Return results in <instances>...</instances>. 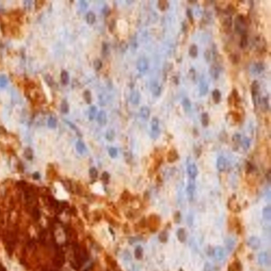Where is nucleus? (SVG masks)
Wrapping results in <instances>:
<instances>
[{"label":"nucleus","instance_id":"obj_5","mask_svg":"<svg viewBox=\"0 0 271 271\" xmlns=\"http://www.w3.org/2000/svg\"><path fill=\"white\" fill-rule=\"evenodd\" d=\"M196 191V179H189L187 187V198L190 202H192L194 199V193Z\"/></svg>","mask_w":271,"mask_h":271},{"label":"nucleus","instance_id":"obj_1","mask_svg":"<svg viewBox=\"0 0 271 271\" xmlns=\"http://www.w3.org/2000/svg\"><path fill=\"white\" fill-rule=\"evenodd\" d=\"M235 28L236 32L241 35L247 34V22L243 15L239 14L235 18Z\"/></svg>","mask_w":271,"mask_h":271},{"label":"nucleus","instance_id":"obj_2","mask_svg":"<svg viewBox=\"0 0 271 271\" xmlns=\"http://www.w3.org/2000/svg\"><path fill=\"white\" fill-rule=\"evenodd\" d=\"M251 93H252V98L253 103L255 108L257 107L258 105L260 104V84L258 82L255 80L253 82L251 85Z\"/></svg>","mask_w":271,"mask_h":271},{"label":"nucleus","instance_id":"obj_39","mask_svg":"<svg viewBox=\"0 0 271 271\" xmlns=\"http://www.w3.org/2000/svg\"><path fill=\"white\" fill-rule=\"evenodd\" d=\"M115 132L112 129H109L106 133V139L109 141H112L115 139Z\"/></svg>","mask_w":271,"mask_h":271},{"label":"nucleus","instance_id":"obj_8","mask_svg":"<svg viewBox=\"0 0 271 271\" xmlns=\"http://www.w3.org/2000/svg\"><path fill=\"white\" fill-rule=\"evenodd\" d=\"M228 207L230 211L233 213H239L241 210L239 204H238L236 197H232L228 202Z\"/></svg>","mask_w":271,"mask_h":271},{"label":"nucleus","instance_id":"obj_21","mask_svg":"<svg viewBox=\"0 0 271 271\" xmlns=\"http://www.w3.org/2000/svg\"><path fill=\"white\" fill-rule=\"evenodd\" d=\"M140 95L138 91H134L131 93L130 96V100L132 104L137 105L139 103Z\"/></svg>","mask_w":271,"mask_h":271},{"label":"nucleus","instance_id":"obj_45","mask_svg":"<svg viewBox=\"0 0 271 271\" xmlns=\"http://www.w3.org/2000/svg\"><path fill=\"white\" fill-rule=\"evenodd\" d=\"M61 111L64 113H67L69 111V106L66 101H63L61 104Z\"/></svg>","mask_w":271,"mask_h":271},{"label":"nucleus","instance_id":"obj_13","mask_svg":"<svg viewBox=\"0 0 271 271\" xmlns=\"http://www.w3.org/2000/svg\"><path fill=\"white\" fill-rule=\"evenodd\" d=\"M248 245L253 249H257L260 245V241L258 238L251 237L248 240Z\"/></svg>","mask_w":271,"mask_h":271},{"label":"nucleus","instance_id":"obj_14","mask_svg":"<svg viewBox=\"0 0 271 271\" xmlns=\"http://www.w3.org/2000/svg\"><path fill=\"white\" fill-rule=\"evenodd\" d=\"M226 16L225 17L223 20H222V26L224 27V29L227 30H229L232 27V18L231 17V15L227 14L225 13Z\"/></svg>","mask_w":271,"mask_h":271},{"label":"nucleus","instance_id":"obj_29","mask_svg":"<svg viewBox=\"0 0 271 271\" xmlns=\"http://www.w3.org/2000/svg\"><path fill=\"white\" fill-rule=\"evenodd\" d=\"M213 100L215 102V103H218L220 102L221 98V94L219 90L218 89H215L213 91L212 93Z\"/></svg>","mask_w":271,"mask_h":271},{"label":"nucleus","instance_id":"obj_37","mask_svg":"<svg viewBox=\"0 0 271 271\" xmlns=\"http://www.w3.org/2000/svg\"><path fill=\"white\" fill-rule=\"evenodd\" d=\"M97 112L96 107L94 106H91L89 111V119L90 120H93L95 118V115Z\"/></svg>","mask_w":271,"mask_h":271},{"label":"nucleus","instance_id":"obj_47","mask_svg":"<svg viewBox=\"0 0 271 271\" xmlns=\"http://www.w3.org/2000/svg\"><path fill=\"white\" fill-rule=\"evenodd\" d=\"M84 99L87 102V103L89 104L92 100V98H91V93L89 91H86L84 93Z\"/></svg>","mask_w":271,"mask_h":271},{"label":"nucleus","instance_id":"obj_25","mask_svg":"<svg viewBox=\"0 0 271 271\" xmlns=\"http://www.w3.org/2000/svg\"><path fill=\"white\" fill-rule=\"evenodd\" d=\"M131 198H132V195L130 193V192L128 190H125L120 196V199L121 201L125 203L129 202V201L131 200Z\"/></svg>","mask_w":271,"mask_h":271},{"label":"nucleus","instance_id":"obj_7","mask_svg":"<svg viewBox=\"0 0 271 271\" xmlns=\"http://www.w3.org/2000/svg\"><path fill=\"white\" fill-rule=\"evenodd\" d=\"M258 262L261 265L269 266L271 264V257L267 252H262L258 256Z\"/></svg>","mask_w":271,"mask_h":271},{"label":"nucleus","instance_id":"obj_31","mask_svg":"<svg viewBox=\"0 0 271 271\" xmlns=\"http://www.w3.org/2000/svg\"><path fill=\"white\" fill-rule=\"evenodd\" d=\"M61 78L62 81V83L65 85L68 83L69 80H70V76L69 74L66 70H63L61 74Z\"/></svg>","mask_w":271,"mask_h":271},{"label":"nucleus","instance_id":"obj_44","mask_svg":"<svg viewBox=\"0 0 271 271\" xmlns=\"http://www.w3.org/2000/svg\"><path fill=\"white\" fill-rule=\"evenodd\" d=\"M48 125L51 128H56V126H57V120H56V118H55L53 117H50L48 121Z\"/></svg>","mask_w":271,"mask_h":271},{"label":"nucleus","instance_id":"obj_3","mask_svg":"<svg viewBox=\"0 0 271 271\" xmlns=\"http://www.w3.org/2000/svg\"><path fill=\"white\" fill-rule=\"evenodd\" d=\"M187 170L189 179H196L198 174V170L195 163L193 162L192 159L190 157L187 159Z\"/></svg>","mask_w":271,"mask_h":271},{"label":"nucleus","instance_id":"obj_11","mask_svg":"<svg viewBox=\"0 0 271 271\" xmlns=\"http://www.w3.org/2000/svg\"><path fill=\"white\" fill-rule=\"evenodd\" d=\"M208 84L207 83L204 76H202L200 78V84H199V91L200 94L201 96L206 95L208 92Z\"/></svg>","mask_w":271,"mask_h":271},{"label":"nucleus","instance_id":"obj_10","mask_svg":"<svg viewBox=\"0 0 271 271\" xmlns=\"http://www.w3.org/2000/svg\"><path fill=\"white\" fill-rule=\"evenodd\" d=\"M221 67L217 63H213L210 68V74L214 80H217L220 74Z\"/></svg>","mask_w":271,"mask_h":271},{"label":"nucleus","instance_id":"obj_23","mask_svg":"<svg viewBox=\"0 0 271 271\" xmlns=\"http://www.w3.org/2000/svg\"><path fill=\"white\" fill-rule=\"evenodd\" d=\"M151 114L150 109L148 108L147 106H143L141 108L140 110V115L141 118H143L145 120H147L149 118Z\"/></svg>","mask_w":271,"mask_h":271},{"label":"nucleus","instance_id":"obj_49","mask_svg":"<svg viewBox=\"0 0 271 271\" xmlns=\"http://www.w3.org/2000/svg\"><path fill=\"white\" fill-rule=\"evenodd\" d=\"M102 66V63L100 59H96L94 62V67L96 70H100Z\"/></svg>","mask_w":271,"mask_h":271},{"label":"nucleus","instance_id":"obj_48","mask_svg":"<svg viewBox=\"0 0 271 271\" xmlns=\"http://www.w3.org/2000/svg\"><path fill=\"white\" fill-rule=\"evenodd\" d=\"M110 174H109L107 172H104L102 174V177L101 179L103 181L104 183H108L110 179Z\"/></svg>","mask_w":271,"mask_h":271},{"label":"nucleus","instance_id":"obj_40","mask_svg":"<svg viewBox=\"0 0 271 271\" xmlns=\"http://www.w3.org/2000/svg\"><path fill=\"white\" fill-rule=\"evenodd\" d=\"M8 83V80L7 77L4 75H0V87L4 88L7 85Z\"/></svg>","mask_w":271,"mask_h":271},{"label":"nucleus","instance_id":"obj_20","mask_svg":"<svg viewBox=\"0 0 271 271\" xmlns=\"http://www.w3.org/2000/svg\"><path fill=\"white\" fill-rule=\"evenodd\" d=\"M98 123L101 126H104L107 122L106 113L104 111H101L99 113L97 118Z\"/></svg>","mask_w":271,"mask_h":271},{"label":"nucleus","instance_id":"obj_51","mask_svg":"<svg viewBox=\"0 0 271 271\" xmlns=\"http://www.w3.org/2000/svg\"><path fill=\"white\" fill-rule=\"evenodd\" d=\"M249 145H250V140L248 138H245L243 141V146L244 148L245 149H247L249 148Z\"/></svg>","mask_w":271,"mask_h":271},{"label":"nucleus","instance_id":"obj_33","mask_svg":"<svg viewBox=\"0 0 271 271\" xmlns=\"http://www.w3.org/2000/svg\"><path fill=\"white\" fill-rule=\"evenodd\" d=\"M247 45H248V38H247V34L241 35V39H240V43H239L240 48L243 49L247 47Z\"/></svg>","mask_w":271,"mask_h":271},{"label":"nucleus","instance_id":"obj_16","mask_svg":"<svg viewBox=\"0 0 271 271\" xmlns=\"http://www.w3.org/2000/svg\"><path fill=\"white\" fill-rule=\"evenodd\" d=\"M265 67L263 63L258 62L256 63H255L253 65L251 68V71L252 73H253L254 74H259L260 73H262Z\"/></svg>","mask_w":271,"mask_h":271},{"label":"nucleus","instance_id":"obj_46","mask_svg":"<svg viewBox=\"0 0 271 271\" xmlns=\"http://www.w3.org/2000/svg\"><path fill=\"white\" fill-rule=\"evenodd\" d=\"M109 156L112 158H115L118 155V151L117 148L111 147L109 149Z\"/></svg>","mask_w":271,"mask_h":271},{"label":"nucleus","instance_id":"obj_34","mask_svg":"<svg viewBox=\"0 0 271 271\" xmlns=\"http://www.w3.org/2000/svg\"><path fill=\"white\" fill-rule=\"evenodd\" d=\"M95 19H96L95 15L92 12H89L87 14V23H88L89 25H92L94 23H95Z\"/></svg>","mask_w":271,"mask_h":271},{"label":"nucleus","instance_id":"obj_27","mask_svg":"<svg viewBox=\"0 0 271 271\" xmlns=\"http://www.w3.org/2000/svg\"><path fill=\"white\" fill-rule=\"evenodd\" d=\"M189 53L191 57L192 58H196L198 54V48L197 46L195 44L191 45L189 50Z\"/></svg>","mask_w":271,"mask_h":271},{"label":"nucleus","instance_id":"obj_52","mask_svg":"<svg viewBox=\"0 0 271 271\" xmlns=\"http://www.w3.org/2000/svg\"><path fill=\"white\" fill-rule=\"evenodd\" d=\"M203 271H213V266L210 263L207 262L204 264Z\"/></svg>","mask_w":271,"mask_h":271},{"label":"nucleus","instance_id":"obj_28","mask_svg":"<svg viewBox=\"0 0 271 271\" xmlns=\"http://www.w3.org/2000/svg\"><path fill=\"white\" fill-rule=\"evenodd\" d=\"M263 218L266 220L270 221L271 220V208L270 206H267L264 208L263 210Z\"/></svg>","mask_w":271,"mask_h":271},{"label":"nucleus","instance_id":"obj_58","mask_svg":"<svg viewBox=\"0 0 271 271\" xmlns=\"http://www.w3.org/2000/svg\"><path fill=\"white\" fill-rule=\"evenodd\" d=\"M70 211H71V212L74 215H76L77 214V209H76L75 207H72L70 208Z\"/></svg>","mask_w":271,"mask_h":271},{"label":"nucleus","instance_id":"obj_53","mask_svg":"<svg viewBox=\"0 0 271 271\" xmlns=\"http://www.w3.org/2000/svg\"><path fill=\"white\" fill-rule=\"evenodd\" d=\"M87 8V3L85 1H81L80 2V8L82 11H84Z\"/></svg>","mask_w":271,"mask_h":271},{"label":"nucleus","instance_id":"obj_57","mask_svg":"<svg viewBox=\"0 0 271 271\" xmlns=\"http://www.w3.org/2000/svg\"><path fill=\"white\" fill-rule=\"evenodd\" d=\"M181 220V215L179 212L177 213L174 215V221L176 223H179Z\"/></svg>","mask_w":271,"mask_h":271},{"label":"nucleus","instance_id":"obj_19","mask_svg":"<svg viewBox=\"0 0 271 271\" xmlns=\"http://www.w3.org/2000/svg\"><path fill=\"white\" fill-rule=\"evenodd\" d=\"M151 90L153 94L155 96H158L161 93V87L156 82H153L151 83Z\"/></svg>","mask_w":271,"mask_h":271},{"label":"nucleus","instance_id":"obj_35","mask_svg":"<svg viewBox=\"0 0 271 271\" xmlns=\"http://www.w3.org/2000/svg\"><path fill=\"white\" fill-rule=\"evenodd\" d=\"M229 59L230 61L232 62V64H237L240 61V57L239 55L237 53H232L230 55Z\"/></svg>","mask_w":271,"mask_h":271},{"label":"nucleus","instance_id":"obj_12","mask_svg":"<svg viewBox=\"0 0 271 271\" xmlns=\"http://www.w3.org/2000/svg\"><path fill=\"white\" fill-rule=\"evenodd\" d=\"M137 67L138 70L140 73H144L146 72L148 67V62L145 58L139 59L137 62Z\"/></svg>","mask_w":271,"mask_h":271},{"label":"nucleus","instance_id":"obj_41","mask_svg":"<svg viewBox=\"0 0 271 271\" xmlns=\"http://www.w3.org/2000/svg\"><path fill=\"white\" fill-rule=\"evenodd\" d=\"M134 256L138 260L141 259L143 257V249L140 246L138 247L136 249L134 252Z\"/></svg>","mask_w":271,"mask_h":271},{"label":"nucleus","instance_id":"obj_32","mask_svg":"<svg viewBox=\"0 0 271 271\" xmlns=\"http://www.w3.org/2000/svg\"><path fill=\"white\" fill-rule=\"evenodd\" d=\"M182 106L186 112H189L191 109V103L187 98H184L182 101Z\"/></svg>","mask_w":271,"mask_h":271},{"label":"nucleus","instance_id":"obj_38","mask_svg":"<svg viewBox=\"0 0 271 271\" xmlns=\"http://www.w3.org/2000/svg\"><path fill=\"white\" fill-rule=\"evenodd\" d=\"M158 6L160 10L165 11L168 8L169 4L166 1H159L158 3Z\"/></svg>","mask_w":271,"mask_h":271},{"label":"nucleus","instance_id":"obj_9","mask_svg":"<svg viewBox=\"0 0 271 271\" xmlns=\"http://www.w3.org/2000/svg\"><path fill=\"white\" fill-rule=\"evenodd\" d=\"M213 256L215 260L219 262L224 260L226 257V254L224 249L220 246H217L213 250Z\"/></svg>","mask_w":271,"mask_h":271},{"label":"nucleus","instance_id":"obj_18","mask_svg":"<svg viewBox=\"0 0 271 271\" xmlns=\"http://www.w3.org/2000/svg\"><path fill=\"white\" fill-rule=\"evenodd\" d=\"M242 265L240 261L236 260L228 266V271H242Z\"/></svg>","mask_w":271,"mask_h":271},{"label":"nucleus","instance_id":"obj_56","mask_svg":"<svg viewBox=\"0 0 271 271\" xmlns=\"http://www.w3.org/2000/svg\"><path fill=\"white\" fill-rule=\"evenodd\" d=\"M189 76H190L191 79L192 80H194V79L196 78V71L193 68H192L191 70H190Z\"/></svg>","mask_w":271,"mask_h":271},{"label":"nucleus","instance_id":"obj_54","mask_svg":"<svg viewBox=\"0 0 271 271\" xmlns=\"http://www.w3.org/2000/svg\"><path fill=\"white\" fill-rule=\"evenodd\" d=\"M211 53L210 52V51L209 50H207V51H206V52L204 53V57H205V59L207 61V62H209L211 60Z\"/></svg>","mask_w":271,"mask_h":271},{"label":"nucleus","instance_id":"obj_4","mask_svg":"<svg viewBox=\"0 0 271 271\" xmlns=\"http://www.w3.org/2000/svg\"><path fill=\"white\" fill-rule=\"evenodd\" d=\"M151 136L153 139H156L160 134L159 128V120L156 117H154L151 121Z\"/></svg>","mask_w":271,"mask_h":271},{"label":"nucleus","instance_id":"obj_42","mask_svg":"<svg viewBox=\"0 0 271 271\" xmlns=\"http://www.w3.org/2000/svg\"><path fill=\"white\" fill-rule=\"evenodd\" d=\"M89 175L90 177L92 179H96L98 177V172L95 168L93 167L89 169Z\"/></svg>","mask_w":271,"mask_h":271},{"label":"nucleus","instance_id":"obj_36","mask_svg":"<svg viewBox=\"0 0 271 271\" xmlns=\"http://www.w3.org/2000/svg\"><path fill=\"white\" fill-rule=\"evenodd\" d=\"M209 118L208 114L206 112L202 113L201 116V122L202 126L205 127H207L209 125Z\"/></svg>","mask_w":271,"mask_h":271},{"label":"nucleus","instance_id":"obj_22","mask_svg":"<svg viewBox=\"0 0 271 271\" xmlns=\"http://www.w3.org/2000/svg\"><path fill=\"white\" fill-rule=\"evenodd\" d=\"M260 104L261 108L263 111H267L269 109L270 105H269V99L268 96H266L260 99Z\"/></svg>","mask_w":271,"mask_h":271},{"label":"nucleus","instance_id":"obj_17","mask_svg":"<svg viewBox=\"0 0 271 271\" xmlns=\"http://www.w3.org/2000/svg\"><path fill=\"white\" fill-rule=\"evenodd\" d=\"M178 158H179V154L176 151V150L173 149L168 151V156H167V160H168V162L171 163L175 162L178 159Z\"/></svg>","mask_w":271,"mask_h":271},{"label":"nucleus","instance_id":"obj_43","mask_svg":"<svg viewBox=\"0 0 271 271\" xmlns=\"http://www.w3.org/2000/svg\"><path fill=\"white\" fill-rule=\"evenodd\" d=\"M158 238H159V240H160V242L166 243L168 241V233L165 231H163L162 232H160V234H159V236H158Z\"/></svg>","mask_w":271,"mask_h":271},{"label":"nucleus","instance_id":"obj_30","mask_svg":"<svg viewBox=\"0 0 271 271\" xmlns=\"http://www.w3.org/2000/svg\"><path fill=\"white\" fill-rule=\"evenodd\" d=\"M235 245V241L232 238H228L226 240V246L227 250L229 252H232Z\"/></svg>","mask_w":271,"mask_h":271},{"label":"nucleus","instance_id":"obj_15","mask_svg":"<svg viewBox=\"0 0 271 271\" xmlns=\"http://www.w3.org/2000/svg\"><path fill=\"white\" fill-rule=\"evenodd\" d=\"M227 166L226 159L223 156L219 157L217 160V168L219 171L223 172Z\"/></svg>","mask_w":271,"mask_h":271},{"label":"nucleus","instance_id":"obj_55","mask_svg":"<svg viewBox=\"0 0 271 271\" xmlns=\"http://www.w3.org/2000/svg\"><path fill=\"white\" fill-rule=\"evenodd\" d=\"M187 14L188 18H189V20H190V22H192V23H193V14H192V11H191V10H190V9H187Z\"/></svg>","mask_w":271,"mask_h":271},{"label":"nucleus","instance_id":"obj_24","mask_svg":"<svg viewBox=\"0 0 271 271\" xmlns=\"http://www.w3.org/2000/svg\"><path fill=\"white\" fill-rule=\"evenodd\" d=\"M177 237L181 243H184L187 239L186 232L184 228H179L177 232Z\"/></svg>","mask_w":271,"mask_h":271},{"label":"nucleus","instance_id":"obj_6","mask_svg":"<svg viewBox=\"0 0 271 271\" xmlns=\"http://www.w3.org/2000/svg\"><path fill=\"white\" fill-rule=\"evenodd\" d=\"M254 45L258 51L263 52L266 47V42L263 37L257 36L255 38Z\"/></svg>","mask_w":271,"mask_h":271},{"label":"nucleus","instance_id":"obj_50","mask_svg":"<svg viewBox=\"0 0 271 271\" xmlns=\"http://www.w3.org/2000/svg\"><path fill=\"white\" fill-rule=\"evenodd\" d=\"M25 156L28 159H31L32 158V152L30 148L27 149L25 151Z\"/></svg>","mask_w":271,"mask_h":271},{"label":"nucleus","instance_id":"obj_26","mask_svg":"<svg viewBox=\"0 0 271 271\" xmlns=\"http://www.w3.org/2000/svg\"><path fill=\"white\" fill-rule=\"evenodd\" d=\"M76 148L77 152L80 154H84L87 151L85 144L81 140L77 141L76 144Z\"/></svg>","mask_w":271,"mask_h":271}]
</instances>
